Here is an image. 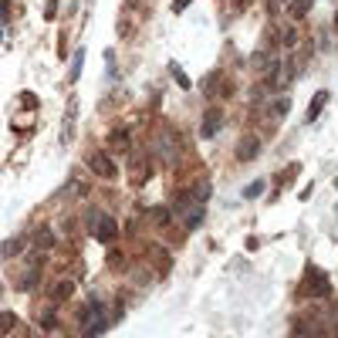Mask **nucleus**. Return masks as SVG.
I'll use <instances>...</instances> for the list:
<instances>
[{
	"label": "nucleus",
	"instance_id": "19",
	"mask_svg": "<svg viewBox=\"0 0 338 338\" xmlns=\"http://www.w3.org/2000/svg\"><path fill=\"white\" fill-rule=\"evenodd\" d=\"M287 109H291V102H287V98H278V102H274V112H278V115H284Z\"/></svg>",
	"mask_w": 338,
	"mask_h": 338
},
{
	"label": "nucleus",
	"instance_id": "14",
	"mask_svg": "<svg viewBox=\"0 0 338 338\" xmlns=\"http://www.w3.org/2000/svg\"><path fill=\"white\" fill-rule=\"evenodd\" d=\"M169 71H172V78H176V81H179L183 88H189V78L183 75V68H179V64H169Z\"/></svg>",
	"mask_w": 338,
	"mask_h": 338
},
{
	"label": "nucleus",
	"instance_id": "17",
	"mask_svg": "<svg viewBox=\"0 0 338 338\" xmlns=\"http://www.w3.org/2000/svg\"><path fill=\"white\" fill-rule=\"evenodd\" d=\"M17 247H20V240H7L0 250H3V257H14V254H17Z\"/></svg>",
	"mask_w": 338,
	"mask_h": 338
},
{
	"label": "nucleus",
	"instance_id": "9",
	"mask_svg": "<svg viewBox=\"0 0 338 338\" xmlns=\"http://www.w3.org/2000/svg\"><path fill=\"white\" fill-rule=\"evenodd\" d=\"M112 146H115V149H125V146H129V129H115Z\"/></svg>",
	"mask_w": 338,
	"mask_h": 338
},
{
	"label": "nucleus",
	"instance_id": "1",
	"mask_svg": "<svg viewBox=\"0 0 338 338\" xmlns=\"http://www.w3.org/2000/svg\"><path fill=\"white\" fill-rule=\"evenodd\" d=\"M88 169H92L95 176H105V179H115V172H118L115 163L105 156V152H92V156H88Z\"/></svg>",
	"mask_w": 338,
	"mask_h": 338
},
{
	"label": "nucleus",
	"instance_id": "18",
	"mask_svg": "<svg viewBox=\"0 0 338 338\" xmlns=\"http://www.w3.org/2000/svg\"><path fill=\"white\" fill-rule=\"evenodd\" d=\"M34 240H38V247H48L55 237H51V230H38V237H34Z\"/></svg>",
	"mask_w": 338,
	"mask_h": 338
},
{
	"label": "nucleus",
	"instance_id": "16",
	"mask_svg": "<svg viewBox=\"0 0 338 338\" xmlns=\"http://www.w3.org/2000/svg\"><path fill=\"white\" fill-rule=\"evenodd\" d=\"M152 220H156L159 226H166L169 224V210H152Z\"/></svg>",
	"mask_w": 338,
	"mask_h": 338
},
{
	"label": "nucleus",
	"instance_id": "7",
	"mask_svg": "<svg viewBox=\"0 0 338 338\" xmlns=\"http://www.w3.org/2000/svg\"><path fill=\"white\" fill-rule=\"evenodd\" d=\"M325 102H328V92H318L315 98H311V109H308V115H304V118H308V122H315V118H318V109L325 105Z\"/></svg>",
	"mask_w": 338,
	"mask_h": 338
},
{
	"label": "nucleus",
	"instance_id": "8",
	"mask_svg": "<svg viewBox=\"0 0 338 338\" xmlns=\"http://www.w3.org/2000/svg\"><path fill=\"white\" fill-rule=\"evenodd\" d=\"M75 294V281H57L55 284V301H64Z\"/></svg>",
	"mask_w": 338,
	"mask_h": 338
},
{
	"label": "nucleus",
	"instance_id": "11",
	"mask_svg": "<svg viewBox=\"0 0 338 338\" xmlns=\"http://www.w3.org/2000/svg\"><path fill=\"white\" fill-rule=\"evenodd\" d=\"M308 3H311V0H291V14H294V17H304V14H308Z\"/></svg>",
	"mask_w": 338,
	"mask_h": 338
},
{
	"label": "nucleus",
	"instance_id": "21",
	"mask_svg": "<svg viewBox=\"0 0 338 338\" xmlns=\"http://www.w3.org/2000/svg\"><path fill=\"white\" fill-rule=\"evenodd\" d=\"M335 24H338V17H335Z\"/></svg>",
	"mask_w": 338,
	"mask_h": 338
},
{
	"label": "nucleus",
	"instance_id": "15",
	"mask_svg": "<svg viewBox=\"0 0 338 338\" xmlns=\"http://www.w3.org/2000/svg\"><path fill=\"white\" fill-rule=\"evenodd\" d=\"M14 325H17V318H14L10 311H3V315H0V328H3V332H10Z\"/></svg>",
	"mask_w": 338,
	"mask_h": 338
},
{
	"label": "nucleus",
	"instance_id": "3",
	"mask_svg": "<svg viewBox=\"0 0 338 338\" xmlns=\"http://www.w3.org/2000/svg\"><path fill=\"white\" fill-rule=\"evenodd\" d=\"M98 220V226H95V237L102 240V244H109V240H115L118 237V226H115L112 217H95Z\"/></svg>",
	"mask_w": 338,
	"mask_h": 338
},
{
	"label": "nucleus",
	"instance_id": "12",
	"mask_svg": "<svg viewBox=\"0 0 338 338\" xmlns=\"http://www.w3.org/2000/svg\"><path fill=\"white\" fill-rule=\"evenodd\" d=\"M196 200H200V203H207V200H210V183H207V179L196 183Z\"/></svg>",
	"mask_w": 338,
	"mask_h": 338
},
{
	"label": "nucleus",
	"instance_id": "5",
	"mask_svg": "<svg viewBox=\"0 0 338 338\" xmlns=\"http://www.w3.org/2000/svg\"><path fill=\"white\" fill-rule=\"evenodd\" d=\"M75 112H78V98L71 95V98H68V112H64V132H61V142H64V146H68L71 135H75Z\"/></svg>",
	"mask_w": 338,
	"mask_h": 338
},
{
	"label": "nucleus",
	"instance_id": "4",
	"mask_svg": "<svg viewBox=\"0 0 338 338\" xmlns=\"http://www.w3.org/2000/svg\"><path fill=\"white\" fill-rule=\"evenodd\" d=\"M220 125H224V112H220V109H210L207 115H203V139H213V135H217V132H220Z\"/></svg>",
	"mask_w": 338,
	"mask_h": 338
},
{
	"label": "nucleus",
	"instance_id": "2",
	"mask_svg": "<svg viewBox=\"0 0 338 338\" xmlns=\"http://www.w3.org/2000/svg\"><path fill=\"white\" fill-rule=\"evenodd\" d=\"M301 291H304V294H311V298H321V294H328V281L321 278L315 267H308V281H304Z\"/></svg>",
	"mask_w": 338,
	"mask_h": 338
},
{
	"label": "nucleus",
	"instance_id": "10",
	"mask_svg": "<svg viewBox=\"0 0 338 338\" xmlns=\"http://www.w3.org/2000/svg\"><path fill=\"white\" fill-rule=\"evenodd\" d=\"M200 224H203V210L196 207V210H193V213H186V226H189V230H196V226H200Z\"/></svg>",
	"mask_w": 338,
	"mask_h": 338
},
{
	"label": "nucleus",
	"instance_id": "13",
	"mask_svg": "<svg viewBox=\"0 0 338 338\" xmlns=\"http://www.w3.org/2000/svg\"><path fill=\"white\" fill-rule=\"evenodd\" d=\"M261 189H264V179H254V183L244 189V196H247V200H254V196H261Z\"/></svg>",
	"mask_w": 338,
	"mask_h": 338
},
{
	"label": "nucleus",
	"instance_id": "20",
	"mask_svg": "<svg viewBox=\"0 0 338 338\" xmlns=\"http://www.w3.org/2000/svg\"><path fill=\"white\" fill-rule=\"evenodd\" d=\"M186 3H189V0H172V10H176V14H179V10H186Z\"/></svg>",
	"mask_w": 338,
	"mask_h": 338
},
{
	"label": "nucleus",
	"instance_id": "6",
	"mask_svg": "<svg viewBox=\"0 0 338 338\" xmlns=\"http://www.w3.org/2000/svg\"><path fill=\"white\" fill-rule=\"evenodd\" d=\"M257 149H261V146H257V139H244V142L237 146V156H240V159H254Z\"/></svg>",
	"mask_w": 338,
	"mask_h": 338
}]
</instances>
